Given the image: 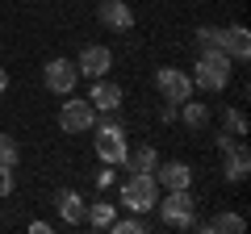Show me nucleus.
Segmentation results:
<instances>
[{
	"label": "nucleus",
	"instance_id": "nucleus-25",
	"mask_svg": "<svg viewBox=\"0 0 251 234\" xmlns=\"http://www.w3.org/2000/svg\"><path fill=\"white\" fill-rule=\"evenodd\" d=\"M29 234H50V222H29Z\"/></svg>",
	"mask_w": 251,
	"mask_h": 234
},
{
	"label": "nucleus",
	"instance_id": "nucleus-23",
	"mask_svg": "<svg viewBox=\"0 0 251 234\" xmlns=\"http://www.w3.org/2000/svg\"><path fill=\"white\" fill-rule=\"evenodd\" d=\"M113 184V163H105V171H97V188H109Z\"/></svg>",
	"mask_w": 251,
	"mask_h": 234
},
{
	"label": "nucleus",
	"instance_id": "nucleus-5",
	"mask_svg": "<svg viewBox=\"0 0 251 234\" xmlns=\"http://www.w3.org/2000/svg\"><path fill=\"white\" fill-rule=\"evenodd\" d=\"M42 84L54 96H72V88L80 84V71H75L72 59H50V63L42 67Z\"/></svg>",
	"mask_w": 251,
	"mask_h": 234
},
{
	"label": "nucleus",
	"instance_id": "nucleus-3",
	"mask_svg": "<svg viewBox=\"0 0 251 234\" xmlns=\"http://www.w3.org/2000/svg\"><path fill=\"white\" fill-rule=\"evenodd\" d=\"M155 201H159V180H155V171H134V176L122 184V209L126 213H151Z\"/></svg>",
	"mask_w": 251,
	"mask_h": 234
},
{
	"label": "nucleus",
	"instance_id": "nucleus-8",
	"mask_svg": "<svg viewBox=\"0 0 251 234\" xmlns=\"http://www.w3.org/2000/svg\"><path fill=\"white\" fill-rule=\"evenodd\" d=\"M247 171H251V155H247V146L234 138V142H226L222 146V176L230 184H243L247 180Z\"/></svg>",
	"mask_w": 251,
	"mask_h": 234
},
{
	"label": "nucleus",
	"instance_id": "nucleus-20",
	"mask_svg": "<svg viewBox=\"0 0 251 234\" xmlns=\"http://www.w3.org/2000/svg\"><path fill=\"white\" fill-rule=\"evenodd\" d=\"M21 163V146L13 134H0V167H17Z\"/></svg>",
	"mask_w": 251,
	"mask_h": 234
},
{
	"label": "nucleus",
	"instance_id": "nucleus-19",
	"mask_svg": "<svg viewBox=\"0 0 251 234\" xmlns=\"http://www.w3.org/2000/svg\"><path fill=\"white\" fill-rule=\"evenodd\" d=\"M109 230H113V234H147V230H151V222H143L138 213H130V217H113Z\"/></svg>",
	"mask_w": 251,
	"mask_h": 234
},
{
	"label": "nucleus",
	"instance_id": "nucleus-7",
	"mask_svg": "<svg viewBox=\"0 0 251 234\" xmlns=\"http://www.w3.org/2000/svg\"><path fill=\"white\" fill-rule=\"evenodd\" d=\"M109 67H113V50L109 46H84L80 59H75V71L84 80H100V75H109Z\"/></svg>",
	"mask_w": 251,
	"mask_h": 234
},
{
	"label": "nucleus",
	"instance_id": "nucleus-12",
	"mask_svg": "<svg viewBox=\"0 0 251 234\" xmlns=\"http://www.w3.org/2000/svg\"><path fill=\"white\" fill-rule=\"evenodd\" d=\"M59 213L67 226H84V217H88V205H84V197L75 188H59Z\"/></svg>",
	"mask_w": 251,
	"mask_h": 234
},
{
	"label": "nucleus",
	"instance_id": "nucleus-6",
	"mask_svg": "<svg viewBox=\"0 0 251 234\" xmlns=\"http://www.w3.org/2000/svg\"><path fill=\"white\" fill-rule=\"evenodd\" d=\"M155 88H159L163 100H172V105H180V100L193 96V80H188V71H180V67H159V71H155Z\"/></svg>",
	"mask_w": 251,
	"mask_h": 234
},
{
	"label": "nucleus",
	"instance_id": "nucleus-15",
	"mask_svg": "<svg viewBox=\"0 0 251 234\" xmlns=\"http://www.w3.org/2000/svg\"><path fill=\"white\" fill-rule=\"evenodd\" d=\"M197 230H205V234H243L247 222L239 213H218L214 222H197Z\"/></svg>",
	"mask_w": 251,
	"mask_h": 234
},
{
	"label": "nucleus",
	"instance_id": "nucleus-24",
	"mask_svg": "<svg viewBox=\"0 0 251 234\" xmlns=\"http://www.w3.org/2000/svg\"><path fill=\"white\" fill-rule=\"evenodd\" d=\"M176 109H180V105H172V100H168V105H159V121H163V126L176 121Z\"/></svg>",
	"mask_w": 251,
	"mask_h": 234
},
{
	"label": "nucleus",
	"instance_id": "nucleus-2",
	"mask_svg": "<svg viewBox=\"0 0 251 234\" xmlns=\"http://www.w3.org/2000/svg\"><path fill=\"white\" fill-rule=\"evenodd\" d=\"M159 209V222L172 226V230H197V201H193V188H168V197L155 201Z\"/></svg>",
	"mask_w": 251,
	"mask_h": 234
},
{
	"label": "nucleus",
	"instance_id": "nucleus-10",
	"mask_svg": "<svg viewBox=\"0 0 251 234\" xmlns=\"http://www.w3.org/2000/svg\"><path fill=\"white\" fill-rule=\"evenodd\" d=\"M155 180L163 184V188H193V167L180 159H168V163H155Z\"/></svg>",
	"mask_w": 251,
	"mask_h": 234
},
{
	"label": "nucleus",
	"instance_id": "nucleus-17",
	"mask_svg": "<svg viewBox=\"0 0 251 234\" xmlns=\"http://www.w3.org/2000/svg\"><path fill=\"white\" fill-rule=\"evenodd\" d=\"M117 217V205H109V201H92L88 205V217H84V222H92V230H109V222H113Z\"/></svg>",
	"mask_w": 251,
	"mask_h": 234
},
{
	"label": "nucleus",
	"instance_id": "nucleus-18",
	"mask_svg": "<svg viewBox=\"0 0 251 234\" xmlns=\"http://www.w3.org/2000/svg\"><path fill=\"white\" fill-rule=\"evenodd\" d=\"M222 134H230V138L247 134V113H243V109H226L222 113Z\"/></svg>",
	"mask_w": 251,
	"mask_h": 234
},
{
	"label": "nucleus",
	"instance_id": "nucleus-14",
	"mask_svg": "<svg viewBox=\"0 0 251 234\" xmlns=\"http://www.w3.org/2000/svg\"><path fill=\"white\" fill-rule=\"evenodd\" d=\"M126 171H155V163H159V155H155V146H126Z\"/></svg>",
	"mask_w": 251,
	"mask_h": 234
},
{
	"label": "nucleus",
	"instance_id": "nucleus-9",
	"mask_svg": "<svg viewBox=\"0 0 251 234\" xmlns=\"http://www.w3.org/2000/svg\"><path fill=\"white\" fill-rule=\"evenodd\" d=\"M97 21H100L105 29L126 34V29L134 25V9H130L126 0H100V4H97Z\"/></svg>",
	"mask_w": 251,
	"mask_h": 234
},
{
	"label": "nucleus",
	"instance_id": "nucleus-26",
	"mask_svg": "<svg viewBox=\"0 0 251 234\" xmlns=\"http://www.w3.org/2000/svg\"><path fill=\"white\" fill-rule=\"evenodd\" d=\"M4 92H9V71L0 67V96H4Z\"/></svg>",
	"mask_w": 251,
	"mask_h": 234
},
{
	"label": "nucleus",
	"instance_id": "nucleus-16",
	"mask_svg": "<svg viewBox=\"0 0 251 234\" xmlns=\"http://www.w3.org/2000/svg\"><path fill=\"white\" fill-rule=\"evenodd\" d=\"M176 117H184V126H188V130H201V126L209 121V105H201V100L188 96V100H180Z\"/></svg>",
	"mask_w": 251,
	"mask_h": 234
},
{
	"label": "nucleus",
	"instance_id": "nucleus-1",
	"mask_svg": "<svg viewBox=\"0 0 251 234\" xmlns=\"http://www.w3.org/2000/svg\"><path fill=\"white\" fill-rule=\"evenodd\" d=\"M230 71H234V59L222 50V46H209V50L197 54V63H193V75L188 80L197 84L201 92H222L230 84Z\"/></svg>",
	"mask_w": 251,
	"mask_h": 234
},
{
	"label": "nucleus",
	"instance_id": "nucleus-4",
	"mask_svg": "<svg viewBox=\"0 0 251 234\" xmlns=\"http://www.w3.org/2000/svg\"><path fill=\"white\" fill-rule=\"evenodd\" d=\"M97 121V109L88 105V96H67L59 105V130L63 134H88Z\"/></svg>",
	"mask_w": 251,
	"mask_h": 234
},
{
	"label": "nucleus",
	"instance_id": "nucleus-21",
	"mask_svg": "<svg viewBox=\"0 0 251 234\" xmlns=\"http://www.w3.org/2000/svg\"><path fill=\"white\" fill-rule=\"evenodd\" d=\"M193 42H197L201 50H209V46H222V29H218V25H197V29H193Z\"/></svg>",
	"mask_w": 251,
	"mask_h": 234
},
{
	"label": "nucleus",
	"instance_id": "nucleus-13",
	"mask_svg": "<svg viewBox=\"0 0 251 234\" xmlns=\"http://www.w3.org/2000/svg\"><path fill=\"white\" fill-rule=\"evenodd\" d=\"M222 50L230 54V59H247V54H251V34H247V25L222 29Z\"/></svg>",
	"mask_w": 251,
	"mask_h": 234
},
{
	"label": "nucleus",
	"instance_id": "nucleus-22",
	"mask_svg": "<svg viewBox=\"0 0 251 234\" xmlns=\"http://www.w3.org/2000/svg\"><path fill=\"white\" fill-rule=\"evenodd\" d=\"M13 184H17V180H13V167H0V197H9Z\"/></svg>",
	"mask_w": 251,
	"mask_h": 234
},
{
	"label": "nucleus",
	"instance_id": "nucleus-11",
	"mask_svg": "<svg viewBox=\"0 0 251 234\" xmlns=\"http://www.w3.org/2000/svg\"><path fill=\"white\" fill-rule=\"evenodd\" d=\"M88 105L97 109H122V88H117L113 80H105V75H100V80H92V92H88Z\"/></svg>",
	"mask_w": 251,
	"mask_h": 234
}]
</instances>
